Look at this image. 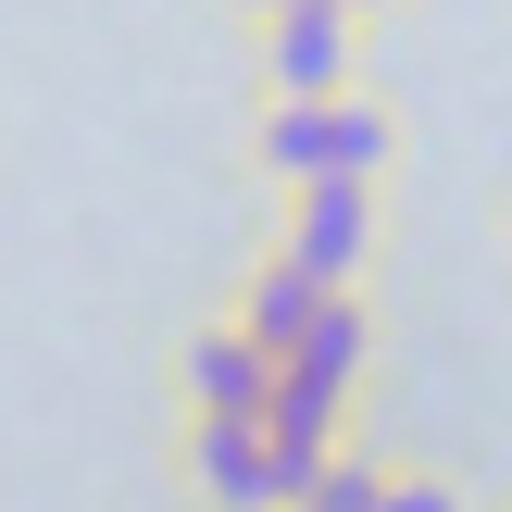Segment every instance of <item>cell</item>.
I'll list each match as a JSON object with an SVG mask.
<instances>
[{"label": "cell", "mask_w": 512, "mask_h": 512, "mask_svg": "<svg viewBox=\"0 0 512 512\" xmlns=\"http://www.w3.org/2000/svg\"><path fill=\"white\" fill-rule=\"evenodd\" d=\"M313 313H325V288H313L300 263H275V250H263L250 275H238V288H225V325H238V338L263 350V363H275V350H288V338H300Z\"/></svg>", "instance_id": "obj_6"}, {"label": "cell", "mask_w": 512, "mask_h": 512, "mask_svg": "<svg viewBox=\"0 0 512 512\" xmlns=\"http://www.w3.org/2000/svg\"><path fill=\"white\" fill-rule=\"evenodd\" d=\"M263 388H275V363L238 338V325H188L175 338V413H225V425H263Z\"/></svg>", "instance_id": "obj_5"}, {"label": "cell", "mask_w": 512, "mask_h": 512, "mask_svg": "<svg viewBox=\"0 0 512 512\" xmlns=\"http://www.w3.org/2000/svg\"><path fill=\"white\" fill-rule=\"evenodd\" d=\"M500 512H512V500H500Z\"/></svg>", "instance_id": "obj_12"}, {"label": "cell", "mask_w": 512, "mask_h": 512, "mask_svg": "<svg viewBox=\"0 0 512 512\" xmlns=\"http://www.w3.org/2000/svg\"><path fill=\"white\" fill-rule=\"evenodd\" d=\"M500 250H512V200H500Z\"/></svg>", "instance_id": "obj_11"}, {"label": "cell", "mask_w": 512, "mask_h": 512, "mask_svg": "<svg viewBox=\"0 0 512 512\" xmlns=\"http://www.w3.org/2000/svg\"><path fill=\"white\" fill-rule=\"evenodd\" d=\"M388 250V188H275V263L313 288H363Z\"/></svg>", "instance_id": "obj_3"}, {"label": "cell", "mask_w": 512, "mask_h": 512, "mask_svg": "<svg viewBox=\"0 0 512 512\" xmlns=\"http://www.w3.org/2000/svg\"><path fill=\"white\" fill-rule=\"evenodd\" d=\"M250 88L263 100H338V88H363V25H350L338 0H275V13L250 25Z\"/></svg>", "instance_id": "obj_2"}, {"label": "cell", "mask_w": 512, "mask_h": 512, "mask_svg": "<svg viewBox=\"0 0 512 512\" xmlns=\"http://www.w3.org/2000/svg\"><path fill=\"white\" fill-rule=\"evenodd\" d=\"M250 163H263V188H388L400 125H388L375 88H338V100H250Z\"/></svg>", "instance_id": "obj_1"}, {"label": "cell", "mask_w": 512, "mask_h": 512, "mask_svg": "<svg viewBox=\"0 0 512 512\" xmlns=\"http://www.w3.org/2000/svg\"><path fill=\"white\" fill-rule=\"evenodd\" d=\"M338 13H350V25H375V13H400V0H338Z\"/></svg>", "instance_id": "obj_8"}, {"label": "cell", "mask_w": 512, "mask_h": 512, "mask_svg": "<svg viewBox=\"0 0 512 512\" xmlns=\"http://www.w3.org/2000/svg\"><path fill=\"white\" fill-rule=\"evenodd\" d=\"M288 512H325V500H313V488H300V500H288Z\"/></svg>", "instance_id": "obj_10"}, {"label": "cell", "mask_w": 512, "mask_h": 512, "mask_svg": "<svg viewBox=\"0 0 512 512\" xmlns=\"http://www.w3.org/2000/svg\"><path fill=\"white\" fill-rule=\"evenodd\" d=\"M175 475H188V500H200V512H288V475H275L263 425L188 413V438H175Z\"/></svg>", "instance_id": "obj_4"}, {"label": "cell", "mask_w": 512, "mask_h": 512, "mask_svg": "<svg viewBox=\"0 0 512 512\" xmlns=\"http://www.w3.org/2000/svg\"><path fill=\"white\" fill-rule=\"evenodd\" d=\"M225 13H238V25H263V13H275V0H225Z\"/></svg>", "instance_id": "obj_9"}, {"label": "cell", "mask_w": 512, "mask_h": 512, "mask_svg": "<svg viewBox=\"0 0 512 512\" xmlns=\"http://www.w3.org/2000/svg\"><path fill=\"white\" fill-rule=\"evenodd\" d=\"M363 512H463V488H450V475H400V463H388Z\"/></svg>", "instance_id": "obj_7"}]
</instances>
